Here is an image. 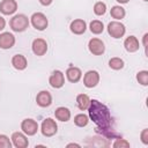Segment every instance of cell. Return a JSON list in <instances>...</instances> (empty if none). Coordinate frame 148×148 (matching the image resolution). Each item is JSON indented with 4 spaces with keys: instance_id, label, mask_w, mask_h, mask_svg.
<instances>
[{
    "instance_id": "cell-1",
    "label": "cell",
    "mask_w": 148,
    "mask_h": 148,
    "mask_svg": "<svg viewBox=\"0 0 148 148\" xmlns=\"http://www.w3.org/2000/svg\"><path fill=\"white\" fill-rule=\"evenodd\" d=\"M89 118L96 124V131L106 138H116L117 134L112 127V117L109 108L97 99H90L88 108Z\"/></svg>"
},
{
    "instance_id": "cell-2",
    "label": "cell",
    "mask_w": 148,
    "mask_h": 148,
    "mask_svg": "<svg viewBox=\"0 0 148 148\" xmlns=\"http://www.w3.org/2000/svg\"><path fill=\"white\" fill-rule=\"evenodd\" d=\"M10 29L15 32H23L29 27V18L24 14H16L9 21Z\"/></svg>"
},
{
    "instance_id": "cell-3",
    "label": "cell",
    "mask_w": 148,
    "mask_h": 148,
    "mask_svg": "<svg viewBox=\"0 0 148 148\" xmlns=\"http://www.w3.org/2000/svg\"><path fill=\"white\" fill-rule=\"evenodd\" d=\"M30 22L32 24V27L36 29V30H39V31H43L47 28L49 25V21H47V17L45 16V14L40 13V12H37V13H34L30 17Z\"/></svg>"
},
{
    "instance_id": "cell-4",
    "label": "cell",
    "mask_w": 148,
    "mask_h": 148,
    "mask_svg": "<svg viewBox=\"0 0 148 148\" xmlns=\"http://www.w3.org/2000/svg\"><path fill=\"white\" fill-rule=\"evenodd\" d=\"M40 132L46 138L53 136L58 132V125H57L56 120H53L52 118H45L43 120V123H42Z\"/></svg>"
},
{
    "instance_id": "cell-5",
    "label": "cell",
    "mask_w": 148,
    "mask_h": 148,
    "mask_svg": "<svg viewBox=\"0 0 148 148\" xmlns=\"http://www.w3.org/2000/svg\"><path fill=\"white\" fill-rule=\"evenodd\" d=\"M108 32L112 38H121L125 32H126V28L125 25L119 22V21H111L108 24Z\"/></svg>"
},
{
    "instance_id": "cell-6",
    "label": "cell",
    "mask_w": 148,
    "mask_h": 148,
    "mask_svg": "<svg viewBox=\"0 0 148 148\" xmlns=\"http://www.w3.org/2000/svg\"><path fill=\"white\" fill-rule=\"evenodd\" d=\"M88 49L94 56H102L105 52L104 42L99 38H91L88 43Z\"/></svg>"
},
{
    "instance_id": "cell-7",
    "label": "cell",
    "mask_w": 148,
    "mask_h": 148,
    "mask_svg": "<svg viewBox=\"0 0 148 148\" xmlns=\"http://www.w3.org/2000/svg\"><path fill=\"white\" fill-rule=\"evenodd\" d=\"M21 130L24 134L27 135H35L38 131V124L36 120L31 119V118H27L24 120H22L21 123Z\"/></svg>"
},
{
    "instance_id": "cell-8",
    "label": "cell",
    "mask_w": 148,
    "mask_h": 148,
    "mask_svg": "<svg viewBox=\"0 0 148 148\" xmlns=\"http://www.w3.org/2000/svg\"><path fill=\"white\" fill-rule=\"evenodd\" d=\"M99 82V73L97 71H88L83 76V84L87 88H94Z\"/></svg>"
},
{
    "instance_id": "cell-9",
    "label": "cell",
    "mask_w": 148,
    "mask_h": 148,
    "mask_svg": "<svg viewBox=\"0 0 148 148\" xmlns=\"http://www.w3.org/2000/svg\"><path fill=\"white\" fill-rule=\"evenodd\" d=\"M49 83L52 88L54 89H59L65 84V76L64 73L61 71H53L52 74L49 77Z\"/></svg>"
},
{
    "instance_id": "cell-10",
    "label": "cell",
    "mask_w": 148,
    "mask_h": 148,
    "mask_svg": "<svg viewBox=\"0 0 148 148\" xmlns=\"http://www.w3.org/2000/svg\"><path fill=\"white\" fill-rule=\"evenodd\" d=\"M31 49L36 56L42 57L47 52V43L43 38H36V39H34V42L31 44Z\"/></svg>"
},
{
    "instance_id": "cell-11",
    "label": "cell",
    "mask_w": 148,
    "mask_h": 148,
    "mask_svg": "<svg viewBox=\"0 0 148 148\" xmlns=\"http://www.w3.org/2000/svg\"><path fill=\"white\" fill-rule=\"evenodd\" d=\"M36 103L40 108H47L52 104V95L47 90H42L36 96Z\"/></svg>"
},
{
    "instance_id": "cell-12",
    "label": "cell",
    "mask_w": 148,
    "mask_h": 148,
    "mask_svg": "<svg viewBox=\"0 0 148 148\" xmlns=\"http://www.w3.org/2000/svg\"><path fill=\"white\" fill-rule=\"evenodd\" d=\"M17 10L16 0H2L0 2V12L3 15H12Z\"/></svg>"
},
{
    "instance_id": "cell-13",
    "label": "cell",
    "mask_w": 148,
    "mask_h": 148,
    "mask_svg": "<svg viewBox=\"0 0 148 148\" xmlns=\"http://www.w3.org/2000/svg\"><path fill=\"white\" fill-rule=\"evenodd\" d=\"M10 139H12L13 146L16 147V148H25L29 145V141H28L27 136L21 132H14L12 134Z\"/></svg>"
},
{
    "instance_id": "cell-14",
    "label": "cell",
    "mask_w": 148,
    "mask_h": 148,
    "mask_svg": "<svg viewBox=\"0 0 148 148\" xmlns=\"http://www.w3.org/2000/svg\"><path fill=\"white\" fill-rule=\"evenodd\" d=\"M15 44V36L10 32H2L0 34V49L8 50L13 47Z\"/></svg>"
},
{
    "instance_id": "cell-15",
    "label": "cell",
    "mask_w": 148,
    "mask_h": 148,
    "mask_svg": "<svg viewBox=\"0 0 148 148\" xmlns=\"http://www.w3.org/2000/svg\"><path fill=\"white\" fill-rule=\"evenodd\" d=\"M69 29H71V31L74 35H82L87 30V23L82 18H76V20H74V21L71 22Z\"/></svg>"
},
{
    "instance_id": "cell-16",
    "label": "cell",
    "mask_w": 148,
    "mask_h": 148,
    "mask_svg": "<svg viewBox=\"0 0 148 148\" xmlns=\"http://www.w3.org/2000/svg\"><path fill=\"white\" fill-rule=\"evenodd\" d=\"M66 77L69 82L72 83H76L80 81V79L82 77V72L79 67L75 66H71L66 69Z\"/></svg>"
},
{
    "instance_id": "cell-17",
    "label": "cell",
    "mask_w": 148,
    "mask_h": 148,
    "mask_svg": "<svg viewBox=\"0 0 148 148\" xmlns=\"http://www.w3.org/2000/svg\"><path fill=\"white\" fill-rule=\"evenodd\" d=\"M124 46H125V50L127 52L133 53V52H136L139 50L140 43H139V40H138V38L135 36H128L124 40Z\"/></svg>"
},
{
    "instance_id": "cell-18",
    "label": "cell",
    "mask_w": 148,
    "mask_h": 148,
    "mask_svg": "<svg viewBox=\"0 0 148 148\" xmlns=\"http://www.w3.org/2000/svg\"><path fill=\"white\" fill-rule=\"evenodd\" d=\"M12 65L17 71H23L28 66V60L23 54H15L12 58Z\"/></svg>"
},
{
    "instance_id": "cell-19",
    "label": "cell",
    "mask_w": 148,
    "mask_h": 148,
    "mask_svg": "<svg viewBox=\"0 0 148 148\" xmlns=\"http://www.w3.org/2000/svg\"><path fill=\"white\" fill-rule=\"evenodd\" d=\"M54 116H56V119H58L59 121H68L71 119V111L68 108L59 106L56 109Z\"/></svg>"
},
{
    "instance_id": "cell-20",
    "label": "cell",
    "mask_w": 148,
    "mask_h": 148,
    "mask_svg": "<svg viewBox=\"0 0 148 148\" xmlns=\"http://www.w3.org/2000/svg\"><path fill=\"white\" fill-rule=\"evenodd\" d=\"M89 104H90V98L87 94H79L76 96V105L81 111L88 110Z\"/></svg>"
},
{
    "instance_id": "cell-21",
    "label": "cell",
    "mask_w": 148,
    "mask_h": 148,
    "mask_svg": "<svg viewBox=\"0 0 148 148\" xmlns=\"http://www.w3.org/2000/svg\"><path fill=\"white\" fill-rule=\"evenodd\" d=\"M110 14H111V16H112L113 18H116V21H119V20H121V18L125 17L126 12H125V9H124L121 6L116 5V6L111 7V9H110Z\"/></svg>"
},
{
    "instance_id": "cell-22",
    "label": "cell",
    "mask_w": 148,
    "mask_h": 148,
    "mask_svg": "<svg viewBox=\"0 0 148 148\" xmlns=\"http://www.w3.org/2000/svg\"><path fill=\"white\" fill-rule=\"evenodd\" d=\"M89 29H90V31H91L92 34L99 35V34H102L103 30H104V24H103V22L99 21V20H94V21L90 22Z\"/></svg>"
},
{
    "instance_id": "cell-23",
    "label": "cell",
    "mask_w": 148,
    "mask_h": 148,
    "mask_svg": "<svg viewBox=\"0 0 148 148\" xmlns=\"http://www.w3.org/2000/svg\"><path fill=\"white\" fill-rule=\"evenodd\" d=\"M88 123H89V117L84 113H79L74 117V124L77 127H84L88 125Z\"/></svg>"
},
{
    "instance_id": "cell-24",
    "label": "cell",
    "mask_w": 148,
    "mask_h": 148,
    "mask_svg": "<svg viewBox=\"0 0 148 148\" xmlns=\"http://www.w3.org/2000/svg\"><path fill=\"white\" fill-rule=\"evenodd\" d=\"M109 67L111 69H114V71H119L124 67V60L121 58H118V57H113L109 60Z\"/></svg>"
},
{
    "instance_id": "cell-25",
    "label": "cell",
    "mask_w": 148,
    "mask_h": 148,
    "mask_svg": "<svg viewBox=\"0 0 148 148\" xmlns=\"http://www.w3.org/2000/svg\"><path fill=\"white\" fill-rule=\"evenodd\" d=\"M94 13H95V15H97V16H102V15H104L105 14V12H106V5L104 3V2H102V1H97L95 5H94Z\"/></svg>"
},
{
    "instance_id": "cell-26",
    "label": "cell",
    "mask_w": 148,
    "mask_h": 148,
    "mask_svg": "<svg viewBox=\"0 0 148 148\" xmlns=\"http://www.w3.org/2000/svg\"><path fill=\"white\" fill-rule=\"evenodd\" d=\"M136 80L141 86H148V71H140L136 74Z\"/></svg>"
},
{
    "instance_id": "cell-27",
    "label": "cell",
    "mask_w": 148,
    "mask_h": 148,
    "mask_svg": "<svg viewBox=\"0 0 148 148\" xmlns=\"http://www.w3.org/2000/svg\"><path fill=\"white\" fill-rule=\"evenodd\" d=\"M114 148H121V147H125V148H127V147H130L131 145H130V142L127 141V140H125V139H121V138H116V141L113 142V145H112Z\"/></svg>"
},
{
    "instance_id": "cell-28",
    "label": "cell",
    "mask_w": 148,
    "mask_h": 148,
    "mask_svg": "<svg viewBox=\"0 0 148 148\" xmlns=\"http://www.w3.org/2000/svg\"><path fill=\"white\" fill-rule=\"evenodd\" d=\"M10 147H12V142L9 138L5 134H0V148H10Z\"/></svg>"
},
{
    "instance_id": "cell-29",
    "label": "cell",
    "mask_w": 148,
    "mask_h": 148,
    "mask_svg": "<svg viewBox=\"0 0 148 148\" xmlns=\"http://www.w3.org/2000/svg\"><path fill=\"white\" fill-rule=\"evenodd\" d=\"M140 139H141L142 143L148 145V128L142 130V132H141V134H140Z\"/></svg>"
},
{
    "instance_id": "cell-30",
    "label": "cell",
    "mask_w": 148,
    "mask_h": 148,
    "mask_svg": "<svg viewBox=\"0 0 148 148\" xmlns=\"http://www.w3.org/2000/svg\"><path fill=\"white\" fill-rule=\"evenodd\" d=\"M5 27H6V20H5L2 16H0V31L3 30Z\"/></svg>"
},
{
    "instance_id": "cell-31",
    "label": "cell",
    "mask_w": 148,
    "mask_h": 148,
    "mask_svg": "<svg viewBox=\"0 0 148 148\" xmlns=\"http://www.w3.org/2000/svg\"><path fill=\"white\" fill-rule=\"evenodd\" d=\"M38 1H39V3L43 5V6H50L53 0H38Z\"/></svg>"
},
{
    "instance_id": "cell-32",
    "label": "cell",
    "mask_w": 148,
    "mask_h": 148,
    "mask_svg": "<svg viewBox=\"0 0 148 148\" xmlns=\"http://www.w3.org/2000/svg\"><path fill=\"white\" fill-rule=\"evenodd\" d=\"M147 38H148V34H145L143 35V46L147 47Z\"/></svg>"
},
{
    "instance_id": "cell-33",
    "label": "cell",
    "mask_w": 148,
    "mask_h": 148,
    "mask_svg": "<svg viewBox=\"0 0 148 148\" xmlns=\"http://www.w3.org/2000/svg\"><path fill=\"white\" fill-rule=\"evenodd\" d=\"M67 147H77V148H80V145H77V143H68Z\"/></svg>"
},
{
    "instance_id": "cell-34",
    "label": "cell",
    "mask_w": 148,
    "mask_h": 148,
    "mask_svg": "<svg viewBox=\"0 0 148 148\" xmlns=\"http://www.w3.org/2000/svg\"><path fill=\"white\" fill-rule=\"evenodd\" d=\"M117 2H119V3H127L130 0H116Z\"/></svg>"
},
{
    "instance_id": "cell-35",
    "label": "cell",
    "mask_w": 148,
    "mask_h": 148,
    "mask_svg": "<svg viewBox=\"0 0 148 148\" xmlns=\"http://www.w3.org/2000/svg\"><path fill=\"white\" fill-rule=\"evenodd\" d=\"M143 1H148V0H143Z\"/></svg>"
}]
</instances>
